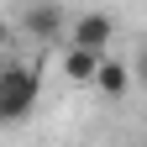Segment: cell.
<instances>
[{"mask_svg":"<svg viewBox=\"0 0 147 147\" xmlns=\"http://www.w3.org/2000/svg\"><path fill=\"white\" fill-rule=\"evenodd\" d=\"M37 95H42V74L26 63H5L0 68V126H16L37 110Z\"/></svg>","mask_w":147,"mask_h":147,"instance_id":"obj_1","label":"cell"},{"mask_svg":"<svg viewBox=\"0 0 147 147\" xmlns=\"http://www.w3.org/2000/svg\"><path fill=\"white\" fill-rule=\"evenodd\" d=\"M116 42V16H105V11H84V16H74V32H68V47H79V53H95V58H105V47Z\"/></svg>","mask_w":147,"mask_h":147,"instance_id":"obj_2","label":"cell"},{"mask_svg":"<svg viewBox=\"0 0 147 147\" xmlns=\"http://www.w3.org/2000/svg\"><path fill=\"white\" fill-rule=\"evenodd\" d=\"M21 32L32 42H58L63 32H74V16L63 5H26L21 11Z\"/></svg>","mask_w":147,"mask_h":147,"instance_id":"obj_3","label":"cell"},{"mask_svg":"<svg viewBox=\"0 0 147 147\" xmlns=\"http://www.w3.org/2000/svg\"><path fill=\"white\" fill-rule=\"evenodd\" d=\"M131 79H137L131 63H121V58H110V53H105V58H100V74H95V89H100L105 100H121L126 89H131Z\"/></svg>","mask_w":147,"mask_h":147,"instance_id":"obj_4","label":"cell"},{"mask_svg":"<svg viewBox=\"0 0 147 147\" xmlns=\"http://www.w3.org/2000/svg\"><path fill=\"white\" fill-rule=\"evenodd\" d=\"M95 74H100V58H95V53L63 47V79L68 84H95Z\"/></svg>","mask_w":147,"mask_h":147,"instance_id":"obj_5","label":"cell"},{"mask_svg":"<svg viewBox=\"0 0 147 147\" xmlns=\"http://www.w3.org/2000/svg\"><path fill=\"white\" fill-rule=\"evenodd\" d=\"M131 74H137V84L147 89V42H142V53H137V63H131Z\"/></svg>","mask_w":147,"mask_h":147,"instance_id":"obj_6","label":"cell"}]
</instances>
